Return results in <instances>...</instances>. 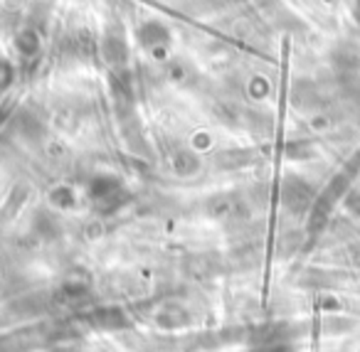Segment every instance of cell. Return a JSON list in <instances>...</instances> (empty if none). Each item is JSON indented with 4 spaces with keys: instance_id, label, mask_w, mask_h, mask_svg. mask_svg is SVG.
Returning a JSON list of instances; mask_svg holds the SVG:
<instances>
[{
    "instance_id": "277c9868",
    "label": "cell",
    "mask_w": 360,
    "mask_h": 352,
    "mask_svg": "<svg viewBox=\"0 0 360 352\" xmlns=\"http://www.w3.org/2000/svg\"><path fill=\"white\" fill-rule=\"evenodd\" d=\"M13 77H15V67L11 65L8 60H0V89L13 84Z\"/></svg>"
},
{
    "instance_id": "7a4b0ae2",
    "label": "cell",
    "mask_w": 360,
    "mask_h": 352,
    "mask_svg": "<svg viewBox=\"0 0 360 352\" xmlns=\"http://www.w3.org/2000/svg\"><path fill=\"white\" fill-rule=\"evenodd\" d=\"M139 42L143 47H150V50H155V47H160V45H168V42H170V32H168V27L160 25V22L148 20V22H143V25L139 27Z\"/></svg>"
},
{
    "instance_id": "3957f363",
    "label": "cell",
    "mask_w": 360,
    "mask_h": 352,
    "mask_svg": "<svg viewBox=\"0 0 360 352\" xmlns=\"http://www.w3.org/2000/svg\"><path fill=\"white\" fill-rule=\"evenodd\" d=\"M15 47L22 57H32V55H37V50H40V37H37L35 30L27 27V30H22L20 35H18Z\"/></svg>"
},
{
    "instance_id": "6da1fadb",
    "label": "cell",
    "mask_w": 360,
    "mask_h": 352,
    "mask_svg": "<svg viewBox=\"0 0 360 352\" xmlns=\"http://www.w3.org/2000/svg\"><path fill=\"white\" fill-rule=\"evenodd\" d=\"M101 55L111 67H124L129 60V45L119 30H109L101 40Z\"/></svg>"
}]
</instances>
